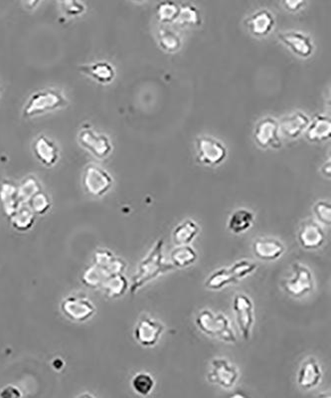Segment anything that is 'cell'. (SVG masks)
<instances>
[{
    "label": "cell",
    "instance_id": "cell-5",
    "mask_svg": "<svg viewBox=\"0 0 331 398\" xmlns=\"http://www.w3.org/2000/svg\"><path fill=\"white\" fill-rule=\"evenodd\" d=\"M112 177L107 170L96 165H87L83 174L85 190L94 197H103L112 188Z\"/></svg>",
    "mask_w": 331,
    "mask_h": 398
},
{
    "label": "cell",
    "instance_id": "cell-16",
    "mask_svg": "<svg viewBox=\"0 0 331 398\" xmlns=\"http://www.w3.org/2000/svg\"><path fill=\"white\" fill-rule=\"evenodd\" d=\"M243 274L236 263L228 268H221L207 278L205 287L209 290H221L230 284H236L244 279Z\"/></svg>",
    "mask_w": 331,
    "mask_h": 398
},
{
    "label": "cell",
    "instance_id": "cell-30",
    "mask_svg": "<svg viewBox=\"0 0 331 398\" xmlns=\"http://www.w3.org/2000/svg\"><path fill=\"white\" fill-rule=\"evenodd\" d=\"M160 46L164 51L176 52L180 48L181 39L172 30L162 28L158 32Z\"/></svg>",
    "mask_w": 331,
    "mask_h": 398
},
{
    "label": "cell",
    "instance_id": "cell-23",
    "mask_svg": "<svg viewBox=\"0 0 331 398\" xmlns=\"http://www.w3.org/2000/svg\"><path fill=\"white\" fill-rule=\"evenodd\" d=\"M199 226L193 220L187 219L177 225L172 232V240L176 246L189 245L198 235Z\"/></svg>",
    "mask_w": 331,
    "mask_h": 398
},
{
    "label": "cell",
    "instance_id": "cell-7",
    "mask_svg": "<svg viewBox=\"0 0 331 398\" xmlns=\"http://www.w3.org/2000/svg\"><path fill=\"white\" fill-rule=\"evenodd\" d=\"M196 151L197 160L210 167L221 165L227 158L226 147L211 137L197 138Z\"/></svg>",
    "mask_w": 331,
    "mask_h": 398
},
{
    "label": "cell",
    "instance_id": "cell-6",
    "mask_svg": "<svg viewBox=\"0 0 331 398\" xmlns=\"http://www.w3.org/2000/svg\"><path fill=\"white\" fill-rule=\"evenodd\" d=\"M78 139L83 148L86 149L96 158L103 160L112 153V146L109 138L96 132L91 126H83Z\"/></svg>",
    "mask_w": 331,
    "mask_h": 398
},
{
    "label": "cell",
    "instance_id": "cell-4",
    "mask_svg": "<svg viewBox=\"0 0 331 398\" xmlns=\"http://www.w3.org/2000/svg\"><path fill=\"white\" fill-rule=\"evenodd\" d=\"M291 278L285 280L282 288L287 295L293 298H302L309 294L314 290V277L312 271L307 266L300 263L291 265Z\"/></svg>",
    "mask_w": 331,
    "mask_h": 398
},
{
    "label": "cell",
    "instance_id": "cell-37",
    "mask_svg": "<svg viewBox=\"0 0 331 398\" xmlns=\"http://www.w3.org/2000/svg\"><path fill=\"white\" fill-rule=\"evenodd\" d=\"M0 398H22V393L19 388L15 385L4 386L0 390Z\"/></svg>",
    "mask_w": 331,
    "mask_h": 398
},
{
    "label": "cell",
    "instance_id": "cell-19",
    "mask_svg": "<svg viewBox=\"0 0 331 398\" xmlns=\"http://www.w3.org/2000/svg\"><path fill=\"white\" fill-rule=\"evenodd\" d=\"M323 372L321 365L314 358H310L305 361L298 370V384L303 390H312L321 381Z\"/></svg>",
    "mask_w": 331,
    "mask_h": 398
},
{
    "label": "cell",
    "instance_id": "cell-12",
    "mask_svg": "<svg viewBox=\"0 0 331 398\" xmlns=\"http://www.w3.org/2000/svg\"><path fill=\"white\" fill-rule=\"evenodd\" d=\"M279 39L296 56L309 58L314 53V42L307 34L289 31L279 34Z\"/></svg>",
    "mask_w": 331,
    "mask_h": 398
},
{
    "label": "cell",
    "instance_id": "cell-26",
    "mask_svg": "<svg viewBox=\"0 0 331 398\" xmlns=\"http://www.w3.org/2000/svg\"><path fill=\"white\" fill-rule=\"evenodd\" d=\"M197 253L189 245L177 246L170 253V263L174 268H187L195 263Z\"/></svg>",
    "mask_w": 331,
    "mask_h": 398
},
{
    "label": "cell",
    "instance_id": "cell-28",
    "mask_svg": "<svg viewBox=\"0 0 331 398\" xmlns=\"http://www.w3.org/2000/svg\"><path fill=\"white\" fill-rule=\"evenodd\" d=\"M155 384L153 377L146 372L135 374L132 381L133 390L140 397H148L153 392Z\"/></svg>",
    "mask_w": 331,
    "mask_h": 398
},
{
    "label": "cell",
    "instance_id": "cell-8",
    "mask_svg": "<svg viewBox=\"0 0 331 398\" xmlns=\"http://www.w3.org/2000/svg\"><path fill=\"white\" fill-rule=\"evenodd\" d=\"M280 135L279 122L271 117L260 119L255 126L254 140L260 148H282Z\"/></svg>",
    "mask_w": 331,
    "mask_h": 398
},
{
    "label": "cell",
    "instance_id": "cell-18",
    "mask_svg": "<svg viewBox=\"0 0 331 398\" xmlns=\"http://www.w3.org/2000/svg\"><path fill=\"white\" fill-rule=\"evenodd\" d=\"M33 153L37 160L46 167H53L59 160L58 147L44 135H39L34 142Z\"/></svg>",
    "mask_w": 331,
    "mask_h": 398
},
{
    "label": "cell",
    "instance_id": "cell-34",
    "mask_svg": "<svg viewBox=\"0 0 331 398\" xmlns=\"http://www.w3.org/2000/svg\"><path fill=\"white\" fill-rule=\"evenodd\" d=\"M314 213L316 216L317 220L324 225H330L331 223V206L330 202L321 201L316 202L314 206Z\"/></svg>",
    "mask_w": 331,
    "mask_h": 398
},
{
    "label": "cell",
    "instance_id": "cell-3",
    "mask_svg": "<svg viewBox=\"0 0 331 398\" xmlns=\"http://www.w3.org/2000/svg\"><path fill=\"white\" fill-rule=\"evenodd\" d=\"M195 323L199 330L209 337L230 344H235L237 342L235 333L232 330L228 317L225 315H215L212 310H203L197 315Z\"/></svg>",
    "mask_w": 331,
    "mask_h": 398
},
{
    "label": "cell",
    "instance_id": "cell-1",
    "mask_svg": "<svg viewBox=\"0 0 331 398\" xmlns=\"http://www.w3.org/2000/svg\"><path fill=\"white\" fill-rule=\"evenodd\" d=\"M163 239L156 241L146 258L140 262L139 272L133 278V285L130 287L132 294L137 293L140 288L146 286L147 283L156 279L162 274L173 270L174 267L171 263H167L163 259Z\"/></svg>",
    "mask_w": 331,
    "mask_h": 398
},
{
    "label": "cell",
    "instance_id": "cell-33",
    "mask_svg": "<svg viewBox=\"0 0 331 398\" xmlns=\"http://www.w3.org/2000/svg\"><path fill=\"white\" fill-rule=\"evenodd\" d=\"M12 222L18 229H25L29 227L33 222V213L28 208H18L16 213L13 214Z\"/></svg>",
    "mask_w": 331,
    "mask_h": 398
},
{
    "label": "cell",
    "instance_id": "cell-36",
    "mask_svg": "<svg viewBox=\"0 0 331 398\" xmlns=\"http://www.w3.org/2000/svg\"><path fill=\"white\" fill-rule=\"evenodd\" d=\"M62 10L66 15L74 17V16L82 15L86 10L84 4L78 1H62Z\"/></svg>",
    "mask_w": 331,
    "mask_h": 398
},
{
    "label": "cell",
    "instance_id": "cell-11",
    "mask_svg": "<svg viewBox=\"0 0 331 398\" xmlns=\"http://www.w3.org/2000/svg\"><path fill=\"white\" fill-rule=\"evenodd\" d=\"M164 332V326L160 322L144 316L139 320L135 329V339L140 346L155 347Z\"/></svg>",
    "mask_w": 331,
    "mask_h": 398
},
{
    "label": "cell",
    "instance_id": "cell-20",
    "mask_svg": "<svg viewBox=\"0 0 331 398\" xmlns=\"http://www.w3.org/2000/svg\"><path fill=\"white\" fill-rule=\"evenodd\" d=\"M79 70L83 74L93 78L101 84H110L116 77V70L109 62H96V63L85 64L79 66Z\"/></svg>",
    "mask_w": 331,
    "mask_h": 398
},
{
    "label": "cell",
    "instance_id": "cell-14",
    "mask_svg": "<svg viewBox=\"0 0 331 398\" xmlns=\"http://www.w3.org/2000/svg\"><path fill=\"white\" fill-rule=\"evenodd\" d=\"M298 242L307 250H316L323 246L325 235L321 225L314 220H307L303 223L298 231Z\"/></svg>",
    "mask_w": 331,
    "mask_h": 398
},
{
    "label": "cell",
    "instance_id": "cell-27",
    "mask_svg": "<svg viewBox=\"0 0 331 398\" xmlns=\"http://www.w3.org/2000/svg\"><path fill=\"white\" fill-rule=\"evenodd\" d=\"M176 22L183 26H198L201 24V16H200L198 9L192 4H183L179 6Z\"/></svg>",
    "mask_w": 331,
    "mask_h": 398
},
{
    "label": "cell",
    "instance_id": "cell-32",
    "mask_svg": "<svg viewBox=\"0 0 331 398\" xmlns=\"http://www.w3.org/2000/svg\"><path fill=\"white\" fill-rule=\"evenodd\" d=\"M107 289L110 297L121 296L125 294L126 289H128V282L123 276L114 275L108 282Z\"/></svg>",
    "mask_w": 331,
    "mask_h": 398
},
{
    "label": "cell",
    "instance_id": "cell-38",
    "mask_svg": "<svg viewBox=\"0 0 331 398\" xmlns=\"http://www.w3.org/2000/svg\"><path fill=\"white\" fill-rule=\"evenodd\" d=\"M305 2L303 0H289V1H285L284 6H286L287 10L289 11H298L305 6Z\"/></svg>",
    "mask_w": 331,
    "mask_h": 398
},
{
    "label": "cell",
    "instance_id": "cell-15",
    "mask_svg": "<svg viewBox=\"0 0 331 398\" xmlns=\"http://www.w3.org/2000/svg\"><path fill=\"white\" fill-rule=\"evenodd\" d=\"M248 30L257 38H264L270 34L275 26V18L268 9H260L245 20Z\"/></svg>",
    "mask_w": 331,
    "mask_h": 398
},
{
    "label": "cell",
    "instance_id": "cell-31",
    "mask_svg": "<svg viewBox=\"0 0 331 398\" xmlns=\"http://www.w3.org/2000/svg\"><path fill=\"white\" fill-rule=\"evenodd\" d=\"M41 186L34 176H28L18 186V197L20 201H28L36 193L40 192Z\"/></svg>",
    "mask_w": 331,
    "mask_h": 398
},
{
    "label": "cell",
    "instance_id": "cell-17",
    "mask_svg": "<svg viewBox=\"0 0 331 398\" xmlns=\"http://www.w3.org/2000/svg\"><path fill=\"white\" fill-rule=\"evenodd\" d=\"M253 253L257 259L263 261H275L284 254V244L275 238H257L253 243Z\"/></svg>",
    "mask_w": 331,
    "mask_h": 398
},
{
    "label": "cell",
    "instance_id": "cell-21",
    "mask_svg": "<svg viewBox=\"0 0 331 398\" xmlns=\"http://www.w3.org/2000/svg\"><path fill=\"white\" fill-rule=\"evenodd\" d=\"M305 137L312 142H321L330 139L331 121L328 117L316 115L305 131Z\"/></svg>",
    "mask_w": 331,
    "mask_h": 398
},
{
    "label": "cell",
    "instance_id": "cell-42",
    "mask_svg": "<svg viewBox=\"0 0 331 398\" xmlns=\"http://www.w3.org/2000/svg\"><path fill=\"white\" fill-rule=\"evenodd\" d=\"M317 398H331V395L330 392H323Z\"/></svg>",
    "mask_w": 331,
    "mask_h": 398
},
{
    "label": "cell",
    "instance_id": "cell-25",
    "mask_svg": "<svg viewBox=\"0 0 331 398\" xmlns=\"http://www.w3.org/2000/svg\"><path fill=\"white\" fill-rule=\"evenodd\" d=\"M254 220L255 216L252 211L240 208L230 216L228 229L232 233L242 234L252 227Z\"/></svg>",
    "mask_w": 331,
    "mask_h": 398
},
{
    "label": "cell",
    "instance_id": "cell-43",
    "mask_svg": "<svg viewBox=\"0 0 331 398\" xmlns=\"http://www.w3.org/2000/svg\"><path fill=\"white\" fill-rule=\"evenodd\" d=\"M78 398H95L93 395H90V393H83V395H80Z\"/></svg>",
    "mask_w": 331,
    "mask_h": 398
},
{
    "label": "cell",
    "instance_id": "cell-9",
    "mask_svg": "<svg viewBox=\"0 0 331 398\" xmlns=\"http://www.w3.org/2000/svg\"><path fill=\"white\" fill-rule=\"evenodd\" d=\"M207 379L209 383L229 390L233 388L238 381L239 370L225 358H214Z\"/></svg>",
    "mask_w": 331,
    "mask_h": 398
},
{
    "label": "cell",
    "instance_id": "cell-24",
    "mask_svg": "<svg viewBox=\"0 0 331 398\" xmlns=\"http://www.w3.org/2000/svg\"><path fill=\"white\" fill-rule=\"evenodd\" d=\"M0 200L3 204L4 209L9 215H13L19 206L18 197V186L9 181H3L0 183Z\"/></svg>",
    "mask_w": 331,
    "mask_h": 398
},
{
    "label": "cell",
    "instance_id": "cell-29",
    "mask_svg": "<svg viewBox=\"0 0 331 398\" xmlns=\"http://www.w3.org/2000/svg\"><path fill=\"white\" fill-rule=\"evenodd\" d=\"M156 17L160 22L164 23H173L176 22L177 17H178L179 6L172 1H163L158 4L156 6Z\"/></svg>",
    "mask_w": 331,
    "mask_h": 398
},
{
    "label": "cell",
    "instance_id": "cell-41",
    "mask_svg": "<svg viewBox=\"0 0 331 398\" xmlns=\"http://www.w3.org/2000/svg\"><path fill=\"white\" fill-rule=\"evenodd\" d=\"M229 398H249L247 397V395H245V393L243 392H235L234 393L233 395H231V397H230Z\"/></svg>",
    "mask_w": 331,
    "mask_h": 398
},
{
    "label": "cell",
    "instance_id": "cell-13",
    "mask_svg": "<svg viewBox=\"0 0 331 398\" xmlns=\"http://www.w3.org/2000/svg\"><path fill=\"white\" fill-rule=\"evenodd\" d=\"M310 119L305 113L294 112L280 119V133L287 139H298L309 126Z\"/></svg>",
    "mask_w": 331,
    "mask_h": 398
},
{
    "label": "cell",
    "instance_id": "cell-35",
    "mask_svg": "<svg viewBox=\"0 0 331 398\" xmlns=\"http://www.w3.org/2000/svg\"><path fill=\"white\" fill-rule=\"evenodd\" d=\"M29 201L30 204H31L32 210L35 211L36 213H44L50 207L49 197H48L46 193L42 192L36 193L33 197H31Z\"/></svg>",
    "mask_w": 331,
    "mask_h": 398
},
{
    "label": "cell",
    "instance_id": "cell-2",
    "mask_svg": "<svg viewBox=\"0 0 331 398\" xmlns=\"http://www.w3.org/2000/svg\"><path fill=\"white\" fill-rule=\"evenodd\" d=\"M68 103L66 97L58 89H44L32 94L23 109L25 118L40 116L65 107Z\"/></svg>",
    "mask_w": 331,
    "mask_h": 398
},
{
    "label": "cell",
    "instance_id": "cell-22",
    "mask_svg": "<svg viewBox=\"0 0 331 398\" xmlns=\"http://www.w3.org/2000/svg\"><path fill=\"white\" fill-rule=\"evenodd\" d=\"M64 312L71 319L78 320L79 322L88 319L95 312V308L89 301L69 299L63 306Z\"/></svg>",
    "mask_w": 331,
    "mask_h": 398
},
{
    "label": "cell",
    "instance_id": "cell-40",
    "mask_svg": "<svg viewBox=\"0 0 331 398\" xmlns=\"http://www.w3.org/2000/svg\"><path fill=\"white\" fill-rule=\"evenodd\" d=\"M25 6H27V8L32 9L35 8L36 6H38L39 1H28L24 2Z\"/></svg>",
    "mask_w": 331,
    "mask_h": 398
},
{
    "label": "cell",
    "instance_id": "cell-10",
    "mask_svg": "<svg viewBox=\"0 0 331 398\" xmlns=\"http://www.w3.org/2000/svg\"><path fill=\"white\" fill-rule=\"evenodd\" d=\"M233 310L243 339L249 340L255 322L254 304L250 297L245 294H237L233 299Z\"/></svg>",
    "mask_w": 331,
    "mask_h": 398
},
{
    "label": "cell",
    "instance_id": "cell-39",
    "mask_svg": "<svg viewBox=\"0 0 331 398\" xmlns=\"http://www.w3.org/2000/svg\"><path fill=\"white\" fill-rule=\"evenodd\" d=\"M330 160H328V163H326L325 165H323V170H321V172H323L324 176H330Z\"/></svg>",
    "mask_w": 331,
    "mask_h": 398
}]
</instances>
